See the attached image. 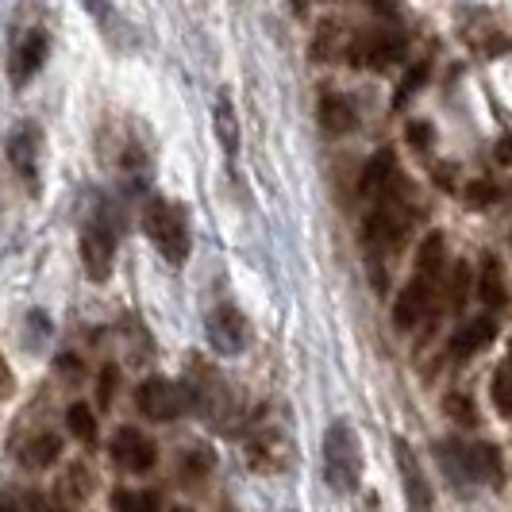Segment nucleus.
Here are the masks:
<instances>
[{
	"label": "nucleus",
	"mask_w": 512,
	"mask_h": 512,
	"mask_svg": "<svg viewBox=\"0 0 512 512\" xmlns=\"http://www.w3.org/2000/svg\"><path fill=\"white\" fill-rule=\"evenodd\" d=\"M436 459L451 486H497L501 482V455L493 443H462V439H443L436 443Z\"/></svg>",
	"instance_id": "obj_1"
},
{
	"label": "nucleus",
	"mask_w": 512,
	"mask_h": 512,
	"mask_svg": "<svg viewBox=\"0 0 512 512\" xmlns=\"http://www.w3.org/2000/svg\"><path fill=\"white\" fill-rule=\"evenodd\" d=\"M143 231L154 243V251L170 266L189 262V220H185L181 205L166 201V197H151L147 208H143Z\"/></svg>",
	"instance_id": "obj_2"
},
{
	"label": "nucleus",
	"mask_w": 512,
	"mask_h": 512,
	"mask_svg": "<svg viewBox=\"0 0 512 512\" xmlns=\"http://www.w3.org/2000/svg\"><path fill=\"white\" fill-rule=\"evenodd\" d=\"M324 470L339 493H355L362 486V443L347 420H332L324 432Z\"/></svg>",
	"instance_id": "obj_3"
},
{
	"label": "nucleus",
	"mask_w": 512,
	"mask_h": 512,
	"mask_svg": "<svg viewBox=\"0 0 512 512\" xmlns=\"http://www.w3.org/2000/svg\"><path fill=\"white\" fill-rule=\"evenodd\" d=\"M116 243H120L116 216H112L108 208L93 212V220L81 228V262H85V274H89L93 282H108V278H112Z\"/></svg>",
	"instance_id": "obj_4"
},
{
	"label": "nucleus",
	"mask_w": 512,
	"mask_h": 512,
	"mask_svg": "<svg viewBox=\"0 0 512 512\" xmlns=\"http://www.w3.org/2000/svg\"><path fill=\"white\" fill-rule=\"evenodd\" d=\"M185 393H189V409H197L205 420H220V416L231 409L228 385H224V378L216 374V366H208L205 359L189 362Z\"/></svg>",
	"instance_id": "obj_5"
},
{
	"label": "nucleus",
	"mask_w": 512,
	"mask_h": 512,
	"mask_svg": "<svg viewBox=\"0 0 512 512\" xmlns=\"http://www.w3.org/2000/svg\"><path fill=\"white\" fill-rule=\"evenodd\" d=\"M135 405H139V412H143L147 420L170 424V420H178L181 409L189 405V393H185V385L170 382V378H162V374H154V378H147V382H139V389H135Z\"/></svg>",
	"instance_id": "obj_6"
},
{
	"label": "nucleus",
	"mask_w": 512,
	"mask_h": 512,
	"mask_svg": "<svg viewBox=\"0 0 512 512\" xmlns=\"http://www.w3.org/2000/svg\"><path fill=\"white\" fill-rule=\"evenodd\" d=\"M243 459L258 474H285L293 466V443L278 428H262L243 443Z\"/></svg>",
	"instance_id": "obj_7"
},
{
	"label": "nucleus",
	"mask_w": 512,
	"mask_h": 512,
	"mask_svg": "<svg viewBox=\"0 0 512 512\" xmlns=\"http://www.w3.org/2000/svg\"><path fill=\"white\" fill-rule=\"evenodd\" d=\"M436 278H428V274H412L409 282L401 285V293H397V301H393V324L401 328V332H412L428 312H432V297L439 293Z\"/></svg>",
	"instance_id": "obj_8"
},
{
	"label": "nucleus",
	"mask_w": 512,
	"mask_h": 512,
	"mask_svg": "<svg viewBox=\"0 0 512 512\" xmlns=\"http://www.w3.org/2000/svg\"><path fill=\"white\" fill-rule=\"evenodd\" d=\"M405 51V39L397 31H385V27H374V31H362L351 39V62L355 66H374V70H389Z\"/></svg>",
	"instance_id": "obj_9"
},
{
	"label": "nucleus",
	"mask_w": 512,
	"mask_h": 512,
	"mask_svg": "<svg viewBox=\"0 0 512 512\" xmlns=\"http://www.w3.org/2000/svg\"><path fill=\"white\" fill-rule=\"evenodd\" d=\"M47 54H51V39H47V31H43V27H27L24 35L16 39V47H12V62H8L12 85H16V89H24L27 81L43 70Z\"/></svg>",
	"instance_id": "obj_10"
},
{
	"label": "nucleus",
	"mask_w": 512,
	"mask_h": 512,
	"mask_svg": "<svg viewBox=\"0 0 512 512\" xmlns=\"http://www.w3.org/2000/svg\"><path fill=\"white\" fill-rule=\"evenodd\" d=\"M108 455L112 462L124 470V474H147L154 462H158V447L154 439H147L139 428H120L112 443H108Z\"/></svg>",
	"instance_id": "obj_11"
},
{
	"label": "nucleus",
	"mask_w": 512,
	"mask_h": 512,
	"mask_svg": "<svg viewBox=\"0 0 512 512\" xmlns=\"http://www.w3.org/2000/svg\"><path fill=\"white\" fill-rule=\"evenodd\" d=\"M39 154H43V135L35 124H20L8 135V166L27 181V189H35L39 181Z\"/></svg>",
	"instance_id": "obj_12"
},
{
	"label": "nucleus",
	"mask_w": 512,
	"mask_h": 512,
	"mask_svg": "<svg viewBox=\"0 0 512 512\" xmlns=\"http://www.w3.org/2000/svg\"><path fill=\"white\" fill-rule=\"evenodd\" d=\"M208 343L216 355H243L247 347V320L235 305H220L208 316Z\"/></svg>",
	"instance_id": "obj_13"
},
{
	"label": "nucleus",
	"mask_w": 512,
	"mask_h": 512,
	"mask_svg": "<svg viewBox=\"0 0 512 512\" xmlns=\"http://www.w3.org/2000/svg\"><path fill=\"white\" fill-rule=\"evenodd\" d=\"M393 455H397V470H401V482H405V501H409V512H436L432 505V486L420 470V459L405 439L393 443Z\"/></svg>",
	"instance_id": "obj_14"
},
{
	"label": "nucleus",
	"mask_w": 512,
	"mask_h": 512,
	"mask_svg": "<svg viewBox=\"0 0 512 512\" xmlns=\"http://www.w3.org/2000/svg\"><path fill=\"white\" fill-rule=\"evenodd\" d=\"M497 339V320L493 316H474V320H466L459 332L451 335V359H470V355H478L482 347H489Z\"/></svg>",
	"instance_id": "obj_15"
},
{
	"label": "nucleus",
	"mask_w": 512,
	"mask_h": 512,
	"mask_svg": "<svg viewBox=\"0 0 512 512\" xmlns=\"http://www.w3.org/2000/svg\"><path fill=\"white\" fill-rule=\"evenodd\" d=\"M393 181H397V158H393V151H378L370 162H366V170H362L359 193L362 197H370V201H378Z\"/></svg>",
	"instance_id": "obj_16"
},
{
	"label": "nucleus",
	"mask_w": 512,
	"mask_h": 512,
	"mask_svg": "<svg viewBox=\"0 0 512 512\" xmlns=\"http://www.w3.org/2000/svg\"><path fill=\"white\" fill-rule=\"evenodd\" d=\"M320 124H324V131H332V135L355 131V124H359L355 104L347 101V97H339V93H324L320 97Z\"/></svg>",
	"instance_id": "obj_17"
},
{
	"label": "nucleus",
	"mask_w": 512,
	"mask_h": 512,
	"mask_svg": "<svg viewBox=\"0 0 512 512\" xmlns=\"http://www.w3.org/2000/svg\"><path fill=\"white\" fill-rule=\"evenodd\" d=\"M93 493V474L81 466V462H74L62 478H58V486H54V501H58V509L62 505H70V509H77L85 497Z\"/></svg>",
	"instance_id": "obj_18"
},
{
	"label": "nucleus",
	"mask_w": 512,
	"mask_h": 512,
	"mask_svg": "<svg viewBox=\"0 0 512 512\" xmlns=\"http://www.w3.org/2000/svg\"><path fill=\"white\" fill-rule=\"evenodd\" d=\"M478 297H482V305H489V308H501L505 301H509L505 266H501L493 255H489L486 262H482V270H478Z\"/></svg>",
	"instance_id": "obj_19"
},
{
	"label": "nucleus",
	"mask_w": 512,
	"mask_h": 512,
	"mask_svg": "<svg viewBox=\"0 0 512 512\" xmlns=\"http://www.w3.org/2000/svg\"><path fill=\"white\" fill-rule=\"evenodd\" d=\"M443 270H447V239L432 231L416 251V274H428V278L443 282Z\"/></svg>",
	"instance_id": "obj_20"
},
{
	"label": "nucleus",
	"mask_w": 512,
	"mask_h": 512,
	"mask_svg": "<svg viewBox=\"0 0 512 512\" xmlns=\"http://www.w3.org/2000/svg\"><path fill=\"white\" fill-rule=\"evenodd\" d=\"M58 459H62V439L51 436V432L27 439V447L20 451V462L31 466V470H47V466H54Z\"/></svg>",
	"instance_id": "obj_21"
},
{
	"label": "nucleus",
	"mask_w": 512,
	"mask_h": 512,
	"mask_svg": "<svg viewBox=\"0 0 512 512\" xmlns=\"http://www.w3.org/2000/svg\"><path fill=\"white\" fill-rule=\"evenodd\" d=\"M312 54L316 58H347L351 54V43H347V35H343V27L335 24V20H324V24L316 27V35H312Z\"/></svg>",
	"instance_id": "obj_22"
},
{
	"label": "nucleus",
	"mask_w": 512,
	"mask_h": 512,
	"mask_svg": "<svg viewBox=\"0 0 512 512\" xmlns=\"http://www.w3.org/2000/svg\"><path fill=\"white\" fill-rule=\"evenodd\" d=\"M212 120H216V135H220L224 151H228V154L239 151V124H235V108H231V97H228V93H220V97H216Z\"/></svg>",
	"instance_id": "obj_23"
},
{
	"label": "nucleus",
	"mask_w": 512,
	"mask_h": 512,
	"mask_svg": "<svg viewBox=\"0 0 512 512\" xmlns=\"http://www.w3.org/2000/svg\"><path fill=\"white\" fill-rule=\"evenodd\" d=\"M66 428H70L81 443H89V447L97 443V416H93V409H89V405H81V401L66 409Z\"/></svg>",
	"instance_id": "obj_24"
},
{
	"label": "nucleus",
	"mask_w": 512,
	"mask_h": 512,
	"mask_svg": "<svg viewBox=\"0 0 512 512\" xmlns=\"http://www.w3.org/2000/svg\"><path fill=\"white\" fill-rule=\"evenodd\" d=\"M112 512H158V497L147 489H116Z\"/></svg>",
	"instance_id": "obj_25"
},
{
	"label": "nucleus",
	"mask_w": 512,
	"mask_h": 512,
	"mask_svg": "<svg viewBox=\"0 0 512 512\" xmlns=\"http://www.w3.org/2000/svg\"><path fill=\"white\" fill-rule=\"evenodd\" d=\"M489 393H493V405H497V412H501V416H512V355L497 366Z\"/></svg>",
	"instance_id": "obj_26"
},
{
	"label": "nucleus",
	"mask_w": 512,
	"mask_h": 512,
	"mask_svg": "<svg viewBox=\"0 0 512 512\" xmlns=\"http://www.w3.org/2000/svg\"><path fill=\"white\" fill-rule=\"evenodd\" d=\"M443 293H447V308H462L466 305V289H470V266L466 262H455L451 274L443 278Z\"/></svg>",
	"instance_id": "obj_27"
},
{
	"label": "nucleus",
	"mask_w": 512,
	"mask_h": 512,
	"mask_svg": "<svg viewBox=\"0 0 512 512\" xmlns=\"http://www.w3.org/2000/svg\"><path fill=\"white\" fill-rule=\"evenodd\" d=\"M443 412H447L455 424H462V428H478V409H474V401H470L466 393H447Z\"/></svg>",
	"instance_id": "obj_28"
},
{
	"label": "nucleus",
	"mask_w": 512,
	"mask_h": 512,
	"mask_svg": "<svg viewBox=\"0 0 512 512\" xmlns=\"http://www.w3.org/2000/svg\"><path fill=\"white\" fill-rule=\"evenodd\" d=\"M428 81V62H416L409 74H405V81L397 85V93H393V108H401V104H409L412 101V93L420 89Z\"/></svg>",
	"instance_id": "obj_29"
},
{
	"label": "nucleus",
	"mask_w": 512,
	"mask_h": 512,
	"mask_svg": "<svg viewBox=\"0 0 512 512\" xmlns=\"http://www.w3.org/2000/svg\"><path fill=\"white\" fill-rule=\"evenodd\" d=\"M116 382H120V366H116V362H104V366H101V382H97V409H101V412L112 405Z\"/></svg>",
	"instance_id": "obj_30"
},
{
	"label": "nucleus",
	"mask_w": 512,
	"mask_h": 512,
	"mask_svg": "<svg viewBox=\"0 0 512 512\" xmlns=\"http://www.w3.org/2000/svg\"><path fill=\"white\" fill-rule=\"evenodd\" d=\"M462 197H466L474 208L493 205V201H497V185H493V181H470V185L462 189Z\"/></svg>",
	"instance_id": "obj_31"
},
{
	"label": "nucleus",
	"mask_w": 512,
	"mask_h": 512,
	"mask_svg": "<svg viewBox=\"0 0 512 512\" xmlns=\"http://www.w3.org/2000/svg\"><path fill=\"white\" fill-rule=\"evenodd\" d=\"M432 135H436V131H432V124H424V120H412L409 124V143L412 147H420V151L432 147Z\"/></svg>",
	"instance_id": "obj_32"
},
{
	"label": "nucleus",
	"mask_w": 512,
	"mask_h": 512,
	"mask_svg": "<svg viewBox=\"0 0 512 512\" xmlns=\"http://www.w3.org/2000/svg\"><path fill=\"white\" fill-rule=\"evenodd\" d=\"M497 158H501V162H512V139H501V147H497Z\"/></svg>",
	"instance_id": "obj_33"
},
{
	"label": "nucleus",
	"mask_w": 512,
	"mask_h": 512,
	"mask_svg": "<svg viewBox=\"0 0 512 512\" xmlns=\"http://www.w3.org/2000/svg\"><path fill=\"white\" fill-rule=\"evenodd\" d=\"M174 512H193V509H174Z\"/></svg>",
	"instance_id": "obj_34"
},
{
	"label": "nucleus",
	"mask_w": 512,
	"mask_h": 512,
	"mask_svg": "<svg viewBox=\"0 0 512 512\" xmlns=\"http://www.w3.org/2000/svg\"><path fill=\"white\" fill-rule=\"evenodd\" d=\"M509 355H512V339H509Z\"/></svg>",
	"instance_id": "obj_35"
}]
</instances>
